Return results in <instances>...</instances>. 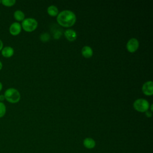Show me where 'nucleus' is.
I'll use <instances>...</instances> for the list:
<instances>
[{
  "mask_svg": "<svg viewBox=\"0 0 153 153\" xmlns=\"http://www.w3.org/2000/svg\"><path fill=\"white\" fill-rule=\"evenodd\" d=\"M57 22L63 27H71L75 24L76 22V16L72 11L64 10L58 14Z\"/></svg>",
  "mask_w": 153,
  "mask_h": 153,
  "instance_id": "nucleus-1",
  "label": "nucleus"
},
{
  "mask_svg": "<svg viewBox=\"0 0 153 153\" xmlns=\"http://www.w3.org/2000/svg\"><path fill=\"white\" fill-rule=\"evenodd\" d=\"M5 99L11 103H16L20 100V92L14 88H7L4 93Z\"/></svg>",
  "mask_w": 153,
  "mask_h": 153,
  "instance_id": "nucleus-2",
  "label": "nucleus"
},
{
  "mask_svg": "<svg viewBox=\"0 0 153 153\" xmlns=\"http://www.w3.org/2000/svg\"><path fill=\"white\" fill-rule=\"evenodd\" d=\"M22 28L26 32H30L35 30L38 26L37 21L33 18L25 19L22 23Z\"/></svg>",
  "mask_w": 153,
  "mask_h": 153,
  "instance_id": "nucleus-3",
  "label": "nucleus"
},
{
  "mask_svg": "<svg viewBox=\"0 0 153 153\" xmlns=\"http://www.w3.org/2000/svg\"><path fill=\"white\" fill-rule=\"evenodd\" d=\"M133 107L137 111L144 112L148 110L149 103L146 99H138L133 103Z\"/></svg>",
  "mask_w": 153,
  "mask_h": 153,
  "instance_id": "nucleus-4",
  "label": "nucleus"
},
{
  "mask_svg": "<svg viewBox=\"0 0 153 153\" xmlns=\"http://www.w3.org/2000/svg\"><path fill=\"white\" fill-rule=\"evenodd\" d=\"M139 41L136 38H131L127 43V49L130 53L135 52L139 48Z\"/></svg>",
  "mask_w": 153,
  "mask_h": 153,
  "instance_id": "nucleus-5",
  "label": "nucleus"
},
{
  "mask_svg": "<svg viewBox=\"0 0 153 153\" xmlns=\"http://www.w3.org/2000/svg\"><path fill=\"white\" fill-rule=\"evenodd\" d=\"M22 31V26L19 22H13L9 27L10 33L13 36H17Z\"/></svg>",
  "mask_w": 153,
  "mask_h": 153,
  "instance_id": "nucleus-6",
  "label": "nucleus"
},
{
  "mask_svg": "<svg viewBox=\"0 0 153 153\" xmlns=\"http://www.w3.org/2000/svg\"><path fill=\"white\" fill-rule=\"evenodd\" d=\"M142 92L146 96H151L153 94V82L151 81L146 82L142 86Z\"/></svg>",
  "mask_w": 153,
  "mask_h": 153,
  "instance_id": "nucleus-7",
  "label": "nucleus"
},
{
  "mask_svg": "<svg viewBox=\"0 0 153 153\" xmlns=\"http://www.w3.org/2000/svg\"><path fill=\"white\" fill-rule=\"evenodd\" d=\"M1 55L5 58H10L12 57L14 53V48L11 46L4 47L1 51Z\"/></svg>",
  "mask_w": 153,
  "mask_h": 153,
  "instance_id": "nucleus-8",
  "label": "nucleus"
},
{
  "mask_svg": "<svg viewBox=\"0 0 153 153\" xmlns=\"http://www.w3.org/2000/svg\"><path fill=\"white\" fill-rule=\"evenodd\" d=\"M83 146L88 149H91L95 148L96 143V141L91 137H86L83 140Z\"/></svg>",
  "mask_w": 153,
  "mask_h": 153,
  "instance_id": "nucleus-9",
  "label": "nucleus"
},
{
  "mask_svg": "<svg viewBox=\"0 0 153 153\" xmlns=\"http://www.w3.org/2000/svg\"><path fill=\"white\" fill-rule=\"evenodd\" d=\"M64 34L65 38L69 41H75L77 36L76 32L72 29H67L65 30Z\"/></svg>",
  "mask_w": 153,
  "mask_h": 153,
  "instance_id": "nucleus-10",
  "label": "nucleus"
},
{
  "mask_svg": "<svg viewBox=\"0 0 153 153\" xmlns=\"http://www.w3.org/2000/svg\"><path fill=\"white\" fill-rule=\"evenodd\" d=\"M81 53L82 56L87 59L90 58L93 54L92 48L89 46H84L81 50Z\"/></svg>",
  "mask_w": 153,
  "mask_h": 153,
  "instance_id": "nucleus-11",
  "label": "nucleus"
},
{
  "mask_svg": "<svg viewBox=\"0 0 153 153\" xmlns=\"http://www.w3.org/2000/svg\"><path fill=\"white\" fill-rule=\"evenodd\" d=\"M14 19L17 22H22L25 17L24 13L21 10H16L14 11L13 14Z\"/></svg>",
  "mask_w": 153,
  "mask_h": 153,
  "instance_id": "nucleus-12",
  "label": "nucleus"
},
{
  "mask_svg": "<svg viewBox=\"0 0 153 153\" xmlns=\"http://www.w3.org/2000/svg\"><path fill=\"white\" fill-rule=\"evenodd\" d=\"M47 13L51 16H56L58 14V8L54 5H51L47 8Z\"/></svg>",
  "mask_w": 153,
  "mask_h": 153,
  "instance_id": "nucleus-13",
  "label": "nucleus"
},
{
  "mask_svg": "<svg viewBox=\"0 0 153 153\" xmlns=\"http://www.w3.org/2000/svg\"><path fill=\"white\" fill-rule=\"evenodd\" d=\"M16 1L15 0H1V4L7 7H10L13 6L16 4Z\"/></svg>",
  "mask_w": 153,
  "mask_h": 153,
  "instance_id": "nucleus-14",
  "label": "nucleus"
},
{
  "mask_svg": "<svg viewBox=\"0 0 153 153\" xmlns=\"http://www.w3.org/2000/svg\"><path fill=\"white\" fill-rule=\"evenodd\" d=\"M7 112V108L4 102H0V118L5 116Z\"/></svg>",
  "mask_w": 153,
  "mask_h": 153,
  "instance_id": "nucleus-15",
  "label": "nucleus"
},
{
  "mask_svg": "<svg viewBox=\"0 0 153 153\" xmlns=\"http://www.w3.org/2000/svg\"><path fill=\"white\" fill-rule=\"evenodd\" d=\"M40 39L42 42H47L50 39V35L47 33H42L40 36Z\"/></svg>",
  "mask_w": 153,
  "mask_h": 153,
  "instance_id": "nucleus-16",
  "label": "nucleus"
},
{
  "mask_svg": "<svg viewBox=\"0 0 153 153\" xmlns=\"http://www.w3.org/2000/svg\"><path fill=\"white\" fill-rule=\"evenodd\" d=\"M62 35V32L60 30H56V32L54 33V39H59V38Z\"/></svg>",
  "mask_w": 153,
  "mask_h": 153,
  "instance_id": "nucleus-17",
  "label": "nucleus"
},
{
  "mask_svg": "<svg viewBox=\"0 0 153 153\" xmlns=\"http://www.w3.org/2000/svg\"><path fill=\"white\" fill-rule=\"evenodd\" d=\"M5 100V97H4V94H0V102H3Z\"/></svg>",
  "mask_w": 153,
  "mask_h": 153,
  "instance_id": "nucleus-18",
  "label": "nucleus"
},
{
  "mask_svg": "<svg viewBox=\"0 0 153 153\" xmlns=\"http://www.w3.org/2000/svg\"><path fill=\"white\" fill-rule=\"evenodd\" d=\"M145 112H146V117H151L152 116V113H151L150 111H146Z\"/></svg>",
  "mask_w": 153,
  "mask_h": 153,
  "instance_id": "nucleus-19",
  "label": "nucleus"
},
{
  "mask_svg": "<svg viewBox=\"0 0 153 153\" xmlns=\"http://www.w3.org/2000/svg\"><path fill=\"white\" fill-rule=\"evenodd\" d=\"M3 47H4V43H3L2 41L0 39V51L2 50Z\"/></svg>",
  "mask_w": 153,
  "mask_h": 153,
  "instance_id": "nucleus-20",
  "label": "nucleus"
},
{
  "mask_svg": "<svg viewBox=\"0 0 153 153\" xmlns=\"http://www.w3.org/2000/svg\"><path fill=\"white\" fill-rule=\"evenodd\" d=\"M2 88H3V85H2V83L0 81V92L1 91V90H2Z\"/></svg>",
  "mask_w": 153,
  "mask_h": 153,
  "instance_id": "nucleus-21",
  "label": "nucleus"
},
{
  "mask_svg": "<svg viewBox=\"0 0 153 153\" xmlns=\"http://www.w3.org/2000/svg\"><path fill=\"white\" fill-rule=\"evenodd\" d=\"M2 66H3V65H2V63L1 62V61L0 60V71L2 69Z\"/></svg>",
  "mask_w": 153,
  "mask_h": 153,
  "instance_id": "nucleus-22",
  "label": "nucleus"
},
{
  "mask_svg": "<svg viewBox=\"0 0 153 153\" xmlns=\"http://www.w3.org/2000/svg\"><path fill=\"white\" fill-rule=\"evenodd\" d=\"M1 4V0H0V4Z\"/></svg>",
  "mask_w": 153,
  "mask_h": 153,
  "instance_id": "nucleus-23",
  "label": "nucleus"
}]
</instances>
